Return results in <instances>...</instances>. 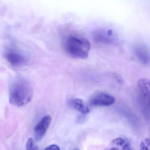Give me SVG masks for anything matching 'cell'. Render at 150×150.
Instances as JSON below:
<instances>
[{
    "mask_svg": "<svg viewBox=\"0 0 150 150\" xmlns=\"http://www.w3.org/2000/svg\"><path fill=\"white\" fill-rule=\"evenodd\" d=\"M115 101V99L112 96L104 92H98L91 96L89 103L92 106L105 107L112 105Z\"/></svg>",
    "mask_w": 150,
    "mask_h": 150,
    "instance_id": "3957f363",
    "label": "cell"
},
{
    "mask_svg": "<svg viewBox=\"0 0 150 150\" xmlns=\"http://www.w3.org/2000/svg\"><path fill=\"white\" fill-rule=\"evenodd\" d=\"M80 150V149H77V150Z\"/></svg>",
    "mask_w": 150,
    "mask_h": 150,
    "instance_id": "4fadbf2b",
    "label": "cell"
},
{
    "mask_svg": "<svg viewBox=\"0 0 150 150\" xmlns=\"http://www.w3.org/2000/svg\"><path fill=\"white\" fill-rule=\"evenodd\" d=\"M93 38L96 42L104 44H112L115 41V37L112 30H100L93 34Z\"/></svg>",
    "mask_w": 150,
    "mask_h": 150,
    "instance_id": "277c9868",
    "label": "cell"
},
{
    "mask_svg": "<svg viewBox=\"0 0 150 150\" xmlns=\"http://www.w3.org/2000/svg\"><path fill=\"white\" fill-rule=\"evenodd\" d=\"M43 150H60V149L57 145L52 144L47 146Z\"/></svg>",
    "mask_w": 150,
    "mask_h": 150,
    "instance_id": "7c38bea8",
    "label": "cell"
},
{
    "mask_svg": "<svg viewBox=\"0 0 150 150\" xmlns=\"http://www.w3.org/2000/svg\"><path fill=\"white\" fill-rule=\"evenodd\" d=\"M9 102L12 105L22 107L31 101L33 91L30 84L24 79H15L9 86Z\"/></svg>",
    "mask_w": 150,
    "mask_h": 150,
    "instance_id": "6da1fadb",
    "label": "cell"
},
{
    "mask_svg": "<svg viewBox=\"0 0 150 150\" xmlns=\"http://www.w3.org/2000/svg\"><path fill=\"white\" fill-rule=\"evenodd\" d=\"M52 122L50 116L47 115L42 118L36 125L34 129L35 137L37 140H40L45 135Z\"/></svg>",
    "mask_w": 150,
    "mask_h": 150,
    "instance_id": "5b68a950",
    "label": "cell"
},
{
    "mask_svg": "<svg viewBox=\"0 0 150 150\" xmlns=\"http://www.w3.org/2000/svg\"><path fill=\"white\" fill-rule=\"evenodd\" d=\"M64 46L66 52L70 57L77 59H85L88 57L91 44L85 38L70 35L65 39Z\"/></svg>",
    "mask_w": 150,
    "mask_h": 150,
    "instance_id": "7a4b0ae2",
    "label": "cell"
},
{
    "mask_svg": "<svg viewBox=\"0 0 150 150\" xmlns=\"http://www.w3.org/2000/svg\"><path fill=\"white\" fill-rule=\"evenodd\" d=\"M27 150H38V147L32 138L28 139L27 143Z\"/></svg>",
    "mask_w": 150,
    "mask_h": 150,
    "instance_id": "8fae6325",
    "label": "cell"
},
{
    "mask_svg": "<svg viewBox=\"0 0 150 150\" xmlns=\"http://www.w3.org/2000/svg\"><path fill=\"white\" fill-rule=\"evenodd\" d=\"M140 150H150V138L144 139L140 144Z\"/></svg>",
    "mask_w": 150,
    "mask_h": 150,
    "instance_id": "30bf717a",
    "label": "cell"
},
{
    "mask_svg": "<svg viewBox=\"0 0 150 150\" xmlns=\"http://www.w3.org/2000/svg\"><path fill=\"white\" fill-rule=\"evenodd\" d=\"M138 87L139 92L144 98L146 101H149L150 96V83L149 80L142 79L138 81Z\"/></svg>",
    "mask_w": 150,
    "mask_h": 150,
    "instance_id": "ba28073f",
    "label": "cell"
},
{
    "mask_svg": "<svg viewBox=\"0 0 150 150\" xmlns=\"http://www.w3.org/2000/svg\"><path fill=\"white\" fill-rule=\"evenodd\" d=\"M5 57L8 63L13 66H21L27 63V58L24 55L14 51L6 52Z\"/></svg>",
    "mask_w": 150,
    "mask_h": 150,
    "instance_id": "8992f818",
    "label": "cell"
},
{
    "mask_svg": "<svg viewBox=\"0 0 150 150\" xmlns=\"http://www.w3.org/2000/svg\"><path fill=\"white\" fill-rule=\"evenodd\" d=\"M71 104L75 109L83 115H86L90 112L88 108L85 105L81 99H73L72 100Z\"/></svg>",
    "mask_w": 150,
    "mask_h": 150,
    "instance_id": "9c48e42d",
    "label": "cell"
},
{
    "mask_svg": "<svg viewBox=\"0 0 150 150\" xmlns=\"http://www.w3.org/2000/svg\"><path fill=\"white\" fill-rule=\"evenodd\" d=\"M134 52L137 58L144 64H149L150 61V53L149 49L146 45H139L134 49Z\"/></svg>",
    "mask_w": 150,
    "mask_h": 150,
    "instance_id": "52a82bcc",
    "label": "cell"
}]
</instances>
